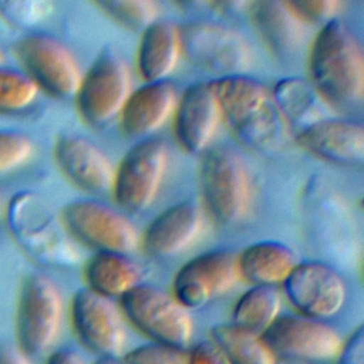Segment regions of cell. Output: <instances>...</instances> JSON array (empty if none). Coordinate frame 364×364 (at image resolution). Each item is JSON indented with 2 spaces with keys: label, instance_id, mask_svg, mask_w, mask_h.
Masks as SVG:
<instances>
[{
  "label": "cell",
  "instance_id": "obj_29",
  "mask_svg": "<svg viewBox=\"0 0 364 364\" xmlns=\"http://www.w3.org/2000/svg\"><path fill=\"white\" fill-rule=\"evenodd\" d=\"M97 7L111 20L129 30H145L158 20L159 7L151 0H102Z\"/></svg>",
  "mask_w": 364,
  "mask_h": 364
},
{
  "label": "cell",
  "instance_id": "obj_28",
  "mask_svg": "<svg viewBox=\"0 0 364 364\" xmlns=\"http://www.w3.org/2000/svg\"><path fill=\"white\" fill-rule=\"evenodd\" d=\"M212 341L225 353L230 364H276L277 361L262 336L235 324L215 326Z\"/></svg>",
  "mask_w": 364,
  "mask_h": 364
},
{
  "label": "cell",
  "instance_id": "obj_15",
  "mask_svg": "<svg viewBox=\"0 0 364 364\" xmlns=\"http://www.w3.org/2000/svg\"><path fill=\"white\" fill-rule=\"evenodd\" d=\"M71 323L78 340L90 351L115 358L124 351V317L111 299L88 287L80 289L71 301Z\"/></svg>",
  "mask_w": 364,
  "mask_h": 364
},
{
  "label": "cell",
  "instance_id": "obj_27",
  "mask_svg": "<svg viewBox=\"0 0 364 364\" xmlns=\"http://www.w3.org/2000/svg\"><path fill=\"white\" fill-rule=\"evenodd\" d=\"M282 293L277 286H252L236 301L232 324L262 336L279 317Z\"/></svg>",
  "mask_w": 364,
  "mask_h": 364
},
{
  "label": "cell",
  "instance_id": "obj_16",
  "mask_svg": "<svg viewBox=\"0 0 364 364\" xmlns=\"http://www.w3.org/2000/svg\"><path fill=\"white\" fill-rule=\"evenodd\" d=\"M237 279L236 255L212 250L191 259L178 270L172 296L188 310L200 309L229 291Z\"/></svg>",
  "mask_w": 364,
  "mask_h": 364
},
{
  "label": "cell",
  "instance_id": "obj_41",
  "mask_svg": "<svg viewBox=\"0 0 364 364\" xmlns=\"http://www.w3.org/2000/svg\"><path fill=\"white\" fill-rule=\"evenodd\" d=\"M4 60H6V54H4V50L0 47V65L4 63Z\"/></svg>",
  "mask_w": 364,
  "mask_h": 364
},
{
  "label": "cell",
  "instance_id": "obj_19",
  "mask_svg": "<svg viewBox=\"0 0 364 364\" xmlns=\"http://www.w3.org/2000/svg\"><path fill=\"white\" fill-rule=\"evenodd\" d=\"M203 229V212L193 202L176 203L158 215L139 237L149 256H173L192 246Z\"/></svg>",
  "mask_w": 364,
  "mask_h": 364
},
{
  "label": "cell",
  "instance_id": "obj_42",
  "mask_svg": "<svg viewBox=\"0 0 364 364\" xmlns=\"http://www.w3.org/2000/svg\"><path fill=\"white\" fill-rule=\"evenodd\" d=\"M0 203H1V192H0Z\"/></svg>",
  "mask_w": 364,
  "mask_h": 364
},
{
  "label": "cell",
  "instance_id": "obj_38",
  "mask_svg": "<svg viewBox=\"0 0 364 364\" xmlns=\"http://www.w3.org/2000/svg\"><path fill=\"white\" fill-rule=\"evenodd\" d=\"M47 364H84V361L75 351L58 350L48 357Z\"/></svg>",
  "mask_w": 364,
  "mask_h": 364
},
{
  "label": "cell",
  "instance_id": "obj_22",
  "mask_svg": "<svg viewBox=\"0 0 364 364\" xmlns=\"http://www.w3.org/2000/svg\"><path fill=\"white\" fill-rule=\"evenodd\" d=\"M249 14L260 38L274 55L284 58L300 47L304 23L289 1H252L249 3Z\"/></svg>",
  "mask_w": 364,
  "mask_h": 364
},
{
  "label": "cell",
  "instance_id": "obj_20",
  "mask_svg": "<svg viewBox=\"0 0 364 364\" xmlns=\"http://www.w3.org/2000/svg\"><path fill=\"white\" fill-rule=\"evenodd\" d=\"M54 158L61 172L78 188L105 192L112 188L115 168L109 158L81 135H63L54 146Z\"/></svg>",
  "mask_w": 364,
  "mask_h": 364
},
{
  "label": "cell",
  "instance_id": "obj_5",
  "mask_svg": "<svg viewBox=\"0 0 364 364\" xmlns=\"http://www.w3.org/2000/svg\"><path fill=\"white\" fill-rule=\"evenodd\" d=\"M182 55L196 68L223 77L245 75L252 64L247 40L236 30L210 21L179 27Z\"/></svg>",
  "mask_w": 364,
  "mask_h": 364
},
{
  "label": "cell",
  "instance_id": "obj_6",
  "mask_svg": "<svg viewBox=\"0 0 364 364\" xmlns=\"http://www.w3.org/2000/svg\"><path fill=\"white\" fill-rule=\"evenodd\" d=\"M125 317L155 343L185 348L193 336L191 313L172 294L136 284L121 297Z\"/></svg>",
  "mask_w": 364,
  "mask_h": 364
},
{
  "label": "cell",
  "instance_id": "obj_7",
  "mask_svg": "<svg viewBox=\"0 0 364 364\" xmlns=\"http://www.w3.org/2000/svg\"><path fill=\"white\" fill-rule=\"evenodd\" d=\"M63 318V297L58 286L46 274L34 273L21 286L16 333L20 351L38 355L55 341Z\"/></svg>",
  "mask_w": 364,
  "mask_h": 364
},
{
  "label": "cell",
  "instance_id": "obj_26",
  "mask_svg": "<svg viewBox=\"0 0 364 364\" xmlns=\"http://www.w3.org/2000/svg\"><path fill=\"white\" fill-rule=\"evenodd\" d=\"M272 94L289 129L300 127L301 131L321 119L320 97L310 81L300 77L282 78Z\"/></svg>",
  "mask_w": 364,
  "mask_h": 364
},
{
  "label": "cell",
  "instance_id": "obj_36",
  "mask_svg": "<svg viewBox=\"0 0 364 364\" xmlns=\"http://www.w3.org/2000/svg\"><path fill=\"white\" fill-rule=\"evenodd\" d=\"M337 364H364V331L363 327L343 343V347L337 355Z\"/></svg>",
  "mask_w": 364,
  "mask_h": 364
},
{
  "label": "cell",
  "instance_id": "obj_18",
  "mask_svg": "<svg viewBox=\"0 0 364 364\" xmlns=\"http://www.w3.org/2000/svg\"><path fill=\"white\" fill-rule=\"evenodd\" d=\"M297 144L311 155L347 168L364 164V128L360 121L320 119L296 135Z\"/></svg>",
  "mask_w": 364,
  "mask_h": 364
},
{
  "label": "cell",
  "instance_id": "obj_31",
  "mask_svg": "<svg viewBox=\"0 0 364 364\" xmlns=\"http://www.w3.org/2000/svg\"><path fill=\"white\" fill-rule=\"evenodd\" d=\"M54 6L47 0H1L0 18L14 27H34L50 17Z\"/></svg>",
  "mask_w": 364,
  "mask_h": 364
},
{
  "label": "cell",
  "instance_id": "obj_33",
  "mask_svg": "<svg viewBox=\"0 0 364 364\" xmlns=\"http://www.w3.org/2000/svg\"><path fill=\"white\" fill-rule=\"evenodd\" d=\"M188 360L185 348L161 343L136 347L124 355V364H188Z\"/></svg>",
  "mask_w": 364,
  "mask_h": 364
},
{
  "label": "cell",
  "instance_id": "obj_23",
  "mask_svg": "<svg viewBox=\"0 0 364 364\" xmlns=\"http://www.w3.org/2000/svg\"><path fill=\"white\" fill-rule=\"evenodd\" d=\"M181 55L179 26L156 20L142 31L136 54L138 71L148 82L164 81L176 68Z\"/></svg>",
  "mask_w": 364,
  "mask_h": 364
},
{
  "label": "cell",
  "instance_id": "obj_34",
  "mask_svg": "<svg viewBox=\"0 0 364 364\" xmlns=\"http://www.w3.org/2000/svg\"><path fill=\"white\" fill-rule=\"evenodd\" d=\"M303 23H321L323 26L334 18L343 4L337 0H297L289 1Z\"/></svg>",
  "mask_w": 364,
  "mask_h": 364
},
{
  "label": "cell",
  "instance_id": "obj_17",
  "mask_svg": "<svg viewBox=\"0 0 364 364\" xmlns=\"http://www.w3.org/2000/svg\"><path fill=\"white\" fill-rule=\"evenodd\" d=\"M173 118L175 136L181 148L189 154L205 152L222 119L212 82L188 87L178 98Z\"/></svg>",
  "mask_w": 364,
  "mask_h": 364
},
{
  "label": "cell",
  "instance_id": "obj_3",
  "mask_svg": "<svg viewBox=\"0 0 364 364\" xmlns=\"http://www.w3.org/2000/svg\"><path fill=\"white\" fill-rule=\"evenodd\" d=\"M7 223L20 247L40 263L60 267L78 263L80 253L71 235L38 193H16L9 202Z\"/></svg>",
  "mask_w": 364,
  "mask_h": 364
},
{
  "label": "cell",
  "instance_id": "obj_40",
  "mask_svg": "<svg viewBox=\"0 0 364 364\" xmlns=\"http://www.w3.org/2000/svg\"><path fill=\"white\" fill-rule=\"evenodd\" d=\"M276 364H307V363L299 361V360H290V358H279Z\"/></svg>",
  "mask_w": 364,
  "mask_h": 364
},
{
  "label": "cell",
  "instance_id": "obj_14",
  "mask_svg": "<svg viewBox=\"0 0 364 364\" xmlns=\"http://www.w3.org/2000/svg\"><path fill=\"white\" fill-rule=\"evenodd\" d=\"M262 338L274 355L304 363L331 360L343 347L340 334L331 326L293 314L279 316Z\"/></svg>",
  "mask_w": 364,
  "mask_h": 364
},
{
  "label": "cell",
  "instance_id": "obj_8",
  "mask_svg": "<svg viewBox=\"0 0 364 364\" xmlns=\"http://www.w3.org/2000/svg\"><path fill=\"white\" fill-rule=\"evenodd\" d=\"M168 166V146L161 139L134 145L115 168L112 195L128 212H142L156 199Z\"/></svg>",
  "mask_w": 364,
  "mask_h": 364
},
{
  "label": "cell",
  "instance_id": "obj_9",
  "mask_svg": "<svg viewBox=\"0 0 364 364\" xmlns=\"http://www.w3.org/2000/svg\"><path fill=\"white\" fill-rule=\"evenodd\" d=\"M131 85L128 64L114 53L101 54L82 75L75 94L80 117L94 128L107 125L119 115Z\"/></svg>",
  "mask_w": 364,
  "mask_h": 364
},
{
  "label": "cell",
  "instance_id": "obj_11",
  "mask_svg": "<svg viewBox=\"0 0 364 364\" xmlns=\"http://www.w3.org/2000/svg\"><path fill=\"white\" fill-rule=\"evenodd\" d=\"M14 51L38 88L60 98L75 97L82 74L77 58L61 41L47 34H31L18 40Z\"/></svg>",
  "mask_w": 364,
  "mask_h": 364
},
{
  "label": "cell",
  "instance_id": "obj_30",
  "mask_svg": "<svg viewBox=\"0 0 364 364\" xmlns=\"http://www.w3.org/2000/svg\"><path fill=\"white\" fill-rule=\"evenodd\" d=\"M38 92L40 88L26 73L0 67V114H14L28 108Z\"/></svg>",
  "mask_w": 364,
  "mask_h": 364
},
{
  "label": "cell",
  "instance_id": "obj_21",
  "mask_svg": "<svg viewBox=\"0 0 364 364\" xmlns=\"http://www.w3.org/2000/svg\"><path fill=\"white\" fill-rule=\"evenodd\" d=\"M176 102V87L166 80L146 82L131 91L119 112L122 132L131 138L155 132L173 115Z\"/></svg>",
  "mask_w": 364,
  "mask_h": 364
},
{
  "label": "cell",
  "instance_id": "obj_4",
  "mask_svg": "<svg viewBox=\"0 0 364 364\" xmlns=\"http://www.w3.org/2000/svg\"><path fill=\"white\" fill-rule=\"evenodd\" d=\"M202 200L220 225H235L249 212L252 178L243 156L232 146L218 145L203 152L199 168Z\"/></svg>",
  "mask_w": 364,
  "mask_h": 364
},
{
  "label": "cell",
  "instance_id": "obj_25",
  "mask_svg": "<svg viewBox=\"0 0 364 364\" xmlns=\"http://www.w3.org/2000/svg\"><path fill=\"white\" fill-rule=\"evenodd\" d=\"M139 266L122 253L98 252L85 266L88 289L108 299L122 297L139 284Z\"/></svg>",
  "mask_w": 364,
  "mask_h": 364
},
{
  "label": "cell",
  "instance_id": "obj_2",
  "mask_svg": "<svg viewBox=\"0 0 364 364\" xmlns=\"http://www.w3.org/2000/svg\"><path fill=\"white\" fill-rule=\"evenodd\" d=\"M210 82L222 119L243 144L259 152H273L283 146L289 127L267 85L247 75L223 77Z\"/></svg>",
  "mask_w": 364,
  "mask_h": 364
},
{
  "label": "cell",
  "instance_id": "obj_13",
  "mask_svg": "<svg viewBox=\"0 0 364 364\" xmlns=\"http://www.w3.org/2000/svg\"><path fill=\"white\" fill-rule=\"evenodd\" d=\"M282 284L301 316L320 321L340 313L347 299L343 276L324 262L297 263Z\"/></svg>",
  "mask_w": 364,
  "mask_h": 364
},
{
  "label": "cell",
  "instance_id": "obj_37",
  "mask_svg": "<svg viewBox=\"0 0 364 364\" xmlns=\"http://www.w3.org/2000/svg\"><path fill=\"white\" fill-rule=\"evenodd\" d=\"M0 364H28V361L20 350L0 344Z\"/></svg>",
  "mask_w": 364,
  "mask_h": 364
},
{
  "label": "cell",
  "instance_id": "obj_10",
  "mask_svg": "<svg viewBox=\"0 0 364 364\" xmlns=\"http://www.w3.org/2000/svg\"><path fill=\"white\" fill-rule=\"evenodd\" d=\"M61 220L71 237L98 249L128 255L139 246L135 225L115 209L97 200H75L61 213Z\"/></svg>",
  "mask_w": 364,
  "mask_h": 364
},
{
  "label": "cell",
  "instance_id": "obj_12",
  "mask_svg": "<svg viewBox=\"0 0 364 364\" xmlns=\"http://www.w3.org/2000/svg\"><path fill=\"white\" fill-rule=\"evenodd\" d=\"M306 229L326 252L341 257L355 250L354 218L343 196L323 179L306 186L303 200Z\"/></svg>",
  "mask_w": 364,
  "mask_h": 364
},
{
  "label": "cell",
  "instance_id": "obj_35",
  "mask_svg": "<svg viewBox=\"0 0 364 364\" xmlns=\"http://www.w3.org/2000/svg\"><path fill=\"white\" fill-rule=\"evenodd\" d=\"M188 364H230L225 353L212 340L199 343L191 353Z\"/></svg>",
  "mask_w": 364,
  "mask_h": 364
},
{
  "label": "cell",
  "instance_id": "obj_39",
  "mask_svg": "<svg viewBox=\"0 0 364 364\" xmlns=\"http://www.w3.org/2000/svg\"><path fill=\"white\" fill-rule=\"evenodd\" d=\"M94 364H122L115 357H100Z\"/></svg>",
  "mask_w": 364,
  "mask_h": 364
},
{
  "label": "cell",
  "instance_id": "obj_32",
  "mask_svg": "<svg viewBox=\"0 0 364 364\" xmlns=\"http://www.w3.org/2000/svg\"><path fill=\"white\" fill-rule=\"evenodd\" d=\"M34 154V142L23 132L0 131V175L27 164Z\"/></svg>",
  "mask_w": 364,
  "mask_h": 364
},
{
  "label": "cell",
  "instance_id": "obj_24",
  "mask_svg": "<svg viewBox=\"0 0 364 364\" xmlns=\"http://www.w3.org/2000/svg\"><path fill=\"white\" fill-rule=\"evenodd\" d=\"M239 277L253 286L282 284L299 263L291 247L280 242H257L236 256Z\"/></svg>",
  "mask_w": 364,
  "mask_h": 364
},
{
  "label": "cell",
  "instance_id": "obj_1",
  "mask_svg": "<svg viewBox=\"0 0 364 364\" xmlns=\"http://www.w3.org/2000/svg\"><path fill=\"white\" fill-rule=\"evenodd\" d=\"M310 82L318 97L337 108H351L364 94V53L355 33L334 18L316 34L309 54Z\"/></svg>",
  "mask_w": 364,
  "mask_h": 364
}]
</instances>
